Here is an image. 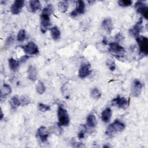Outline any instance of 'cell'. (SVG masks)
<instances>
[{"label": "cell", "mask_w": 148, "mask_h": 148, "mask_svg": "<svg viewBox=\"0 0 148 148\" xmlns=\"http://www.w3.org/2000/svg\"><path fill=\"white\" fill-rule=\"evenodd\" d=\"M12 92L11 87L8 84H3L1 89V101H2L7 95L10 94Z\"/></svg>", "instance_id": "cell-18"}, {"label": "cell", "mask_w": 148, "mask_h": 148, "mask_svg": "<svg viewBox=\"0 0 148 148\" xmlns=\"http://www.w3.org/2000/svg\"><path fill=\"white\" fill-rule=\"evenodd\" d=\"M136 42L139 47L140 53L147 56L148 54V39L146 36H139L136 38Z\"/></svg>", "instance_id": "cell-4"}, {"label": "cell", "mask_w": 148, "mask_h": 148, "mask_svg": "<svg viewBox=\"0 0 148 148\" xmlns=\"http://www.w3.org/2000/svg\"><path fill=\"white\" fill-rule=\"evenodd\" d=\"M28 79L32 81H35L36 79L38 72L36 68L33 65H29L27 70Z\"/></svg>", "instance_id": "cell-16"}, {"label": "cell", "mask_w": 148, "mask_h": 148, "mask_svg": "<svg viewBox=\"0 0 148 148\" xmlns=\"http://www.w3.org/2000/svg\"><path fill=\"white\" fill-rule=\"evenodd\" d=\"M112 112L110 108H105L101 113V120L104 123H108L110 121L112 117Z\"/></svg>", "instance_id": "cell-17"}, {"label": "cell", "mask_w": 148, "mask_h": 148, "mask_svg": "<svg viewBox=\"0 0 148 148\" xmlns=\"http://www.w3.org/2000/svg\"><path fill=\"white\" fill-rule=\"evenodd\" d=\"M102 43H104L105 45H107V44H108L107 40H106L105 39H104L102 40Z\"/></svg>", "instance_id": "cell-37"}, {"label": "cell", "mask_w": 148, "mask_h": 148, "mask_svg": "<svg viewBox=\"0 0 148 148\" xmlns=\"http://www.w3.org/2000/svg\"><path fill=\"white\" fill-rule=\"evenodd\" d=\"M135 8L138 13L141 14L146 19L148 18V8L142 1H137L135 3Z\"/></svg>", "instance_id": "cell-6"}, {"label": "cell", "mask_w": 148, "mask_h": 148, "mask_svg": "<svg viewBox=\"0 0 148 148\" xmlns=\"http://www.w3.org/2000/svg\"><path fill=\"white\" fill-rule=\"evenodd\" d=\"M51 25L50 16L41 14L40 15V31L42 33H45Z\"/></svg>", "instance_id": "cell-9"}, {"label": "cell", "mask_w": 148, "mask_h": 148, "mask_svg": "<svg viewBox=\"0 0 148 148\" xmlns=\"http://www.w3.org/2000/svg\"><path fill=\"white\" fill-rule=\"evenodd\" d=\"M87 125L88 127L91 128H94L96 126L97 120L96 117L94 114H89L86 119Z\"/></svg>", "instance_id": "cell-20"}, {"label": "cell", "mask_w": 148, "mask_h": 148, "mask_svg": "<svg viewBox=\"0 0 148 148\" xmlns=\"http://www.w3.org/2000/svg\"><path fill=\"white\" fill-rule=\"evenodd\" d=\"M106 65L108 66L109 69L112 71H113L116 69V64L112 60H108L106 61Z\"/></svg>", "instance_id": "cell-32"}, {"label": "cell", "mask_w": 148, "mask_h": 148, "mask_svg": "<svg viewBox=\"0 0 148 148\" xmlns=\"http://www.w3.org/2000/svg\"><path fill=\"white\" fill-rule=\"evenodd\" d=\"M40 8V3L38 0L31 1L29 3V10L31 12H35Z\"/></svg>", "instance_id": "cell-19"}, {"label": "cell", "mask_w": 148, "mask_h": 148, "mask_svg": "<svg viewBox=\"0 0 148 148\" xmlns=\"http://www.w3.org/2000/svg\"><path fill=\"white\" fill-rule=\"evenodd\" d=\"M25 2L23 0L15 1L10 7V12L13 14H18L20 13L21 9L24 6Z\"/></svg>", "instance_id": "cell-11"}, {"label": "cell", "mask_w": 148, "mask_h": 148, "mask_svg": "<svg viewBox=\"0 0 148 148\" xmlns=\"http://www.w3.org/2000/svg\"><path fill=\"white\" fill-rule=\"evenodd\" d=\"M53 10H54V9L53 6L51 4H49L48 5H47L46 7L43 8V9L42 10V14L50 16L53 13Z\"/></svg>", "instance_id": "cell-25"}, {"label": "cell", "mask_w": 148, "mask_h": 148, "mask_svg": "<svg viewBox=\"0 0 148 148\" xmlns=\"http://www.w3.org/2000/svg\"><path fill=\"white\" fill-rule=\"evenodd\" d=\"M58 8L59 10L62 13H65L68 10V3L67 1H60L58 3Z\"/></svg>", "instance_id": "cell-24"}, {"label": "cell", "mask_w": 148, "mask_h": 148, "mask_svg": "<svg viewBox=\"0 0 148 148\" xmlns=\"http://www.w3.org/2000/svg\"><path fill=\"white\" fill-rule=\"evenodd\" d=\"M10 103L12 108L15 109L21 105V101L17 96H13L10 101Z\"/></svg>", "instance_id": "cell-23"}, {"label": "cell", "mask_w": 148, "mask_h": 148, "mask_svg": "<svg viewBox=\"0 0 148 148\" xmlns=\"http://www.w3.org/2000/svg\"><path fill=\"white\" fill-rule=\"evenodd\" d=\"M142 88L143 84L142 82L138 79H135L132 83L131 87V92L132 95L135 97H138L141 94Z\"/></svg>", "instance_id": "cell-8"}, {"label": "cell", "mask_w": 148, "mask_h": 148, "mask_svg": "<svg viewBox=\"0 0 148 148\" xmlns=\"http://www.w3.org/2000/svg\"><path fill=\"white\" fill-rule=\"evenodd\" d=\"M86 10V6L85 3L83 1H77L76 3V8L74 10H73L71 16L72 17H75L78 15L84 14Z\"/></svg>", "instance_id": "cell-7"}, {"label": "cell", "mask_w": 148, "mask_h": 148, "mask_svg": "<svg viewBox=\"0 0 148 148\" xmlns=\"http://www.w3.org/2000/svg\"><path fill=\"white\" fill-rule=\"evenodd\" d=\"M26 38V32L24 29H20L17 35V40L18 42H23Z\"/></svg>", "instance_id": "cell-27"}, {"label": "cell", "mask_w": 148, "mask_h": 148, "mask_svg": "<svg viewBox=\"0 0 148 148\" xmlns=\"http://www.w3.org/2000/svg\"><path fill=\"white\" fill-rule=\"evenodd\" d=\"M28 58H29V56H28L24 55L22 57H21L18 61L20 64H23V63H24Z\"/></svg>", "instance_id": "cell-35"}, {"label": "cell", "mask_w": 148, "mask_h": 148, "mask_svg": "<svg viewBox=\"0 0 148 148\" xmlns=\"http://www.w3.org/2000/svg\"><path fill=\"white\" fill-rule=\"evenodd\" d=\"M132 2L131 0H119L118 4L122 7H127L132 5Z\"/></svg>", "instance_id": "cell-31"}, {"label": "cell", "mask_w": 148, "mask_h": 148, "mask_svg": "<svg viewBox=\"0 0 148 148\" xmlns=\"http://www.w3.org/2000/svg\"><path fill=\"white\" fill-rule=\"evenodd\" d=\"M109 51L115 57L120 59L124 57L125 49L117 42H112L109 44Z\"/></svg>", "instance_id": "cell-3"}, {"label": "cell", "mask_w": 148, "mask_h": 148, "mask_svg": "<svg viewBox=\"0 0 148 148\" xmlns=\"http://www.w3.org/2000/svg\"><path fill=\"white\" fill-rule=\"evenodd\" d=\"M91 72L90 65L88 64H84L80 66L79 70V76L82 79H84L88 76Z\"/></svg>", "instance_id": "cell-13"}, {"label": "cell", "mask_w": 148, "mask_h": 148, "mask_svg": "<svg viewBox=\"0 0 148 148\" xmlns=\"http://www.w3.org/2000/svg\"><path fill=\"white\" fill-rule=\"evenodd\" d=\"M143 28V20L142 18L129 30V32L133 36L137 38L139 36L140 32H141Z\"/></svg>", "instance_id": "cell-10"}, {"label": "cell", "mask_w": 148, "mask_h": 148, "mask_svg": "<svg viewBox=\"0 0 148 148\" xmlns=\"http://www.w3.org/2000/svg\"><path fill=\"white\" fill-rule=\"evenodd\" d=\"M1 119L2 120V118H3V113H2V110L1 111Z\"/></svg>", "instance_id": "cell-38"}, {"label": "cell", "mask_w": 148, "mask_h": 148, "mask_svg": "<svg viewBox=\"0 0 148 148\" xmlns=\"http://www.w3.org/2000/svg\"><path fill=\"white\" fill-rule=\"evenodd\" d=\"M101 26L108 33H110L113 28V24L111 18H105L102 22Z\"/></svg>", "instance_id": "cell-14"}, {"label": "cell", "mask_w": 148, "mask_h": 148, "mask_svg": "<svg viewBox=\"0 0 148 148\" xmlns=\"http://www.w3.org/2000/svg\"><path fill=\"white\" fill-rule=\"evenodd\" d=\"M20 101H21V105L26 106L30 103L31 100L28 96L22 95L20 98Z\"/></svg>", "instance_id": "cell-29"}, {"label": "cell", "mask_w": 148, "mask_h": 148, "mask_svg": "<svg viewBox=\"0 0 148 148\" xmlns=\"http://www.w3.org/2000/svg\"><path fill=\"white\" fill-rule=\"evenodd\" d=\"M14 36L13 35H10L8 37V38L6 39V43H5V45L6 46H10L12 45L13 44V43L14 42Z\"/></svg>", "instance_id": "cell-33"}, {"label": "cell", "mask_w": 148, "mask_h": 148, "mask_svg": "<svg viewBox=\"0 0 148 148\" xmlns=\"http://www.w3.org/2000/svg\"><path fill=\"white\" fill-rule=\"evenodd\" d=\"M24 51L28 55L36 54L39 52L38 46L33 42H29L25 45L21 46Z\"/></svg>", "instance_id": "cell-5"}, {"label": "cell", "mask_w": 148, "mask_h": 148, "mask_svg": "<svg viewBox=\"0 0 148 148\" xmlns=\"http://www.w3.org/2000/svg\"><path fill=\"white\" fill-rule=\"evenodd\" d=\"M90 94L91 96L95 99H99L101 96V93L97 88H93L91 89Z\"/></svg>", "instance_id": "cell-28"}, {"label": "cell", "mask_w": 148, "mask_h": 148, "mask_svg": "<svg viewBox=\"0 0 148 148\" xmlns=\"http://www.w3.org/2000/svg\"><path fill=\"white\" fill-rule=\"evenodd\" d=\"M37 134L40 138L42 142H45L47 140L48 138V133L46 131V128L44 126H41L38 129Z\"/></svg>", "instance_id": "cell-15"}, {"label": "cell", "mask_w": 148, "mask_h": 148, "mask_svg": "<svg viewBox=\"0 0 148 148\" xmlns=\"http://www.w3.org/2000/svg\"><path fill=\"white\" fill-rule=\"evenodd\" d=\"M38 109L42 112H45L50 110V106L48 105H46L42 103L38 104Z\"/></svg>", "instance_id": "cell-30"}, {"label": "cell", "mask_w": 148, "mask_h": 148, "mask_svg": "<svg viewBox=\"0 0 148 148\" xmlns=\"http://www.w3.org/2000/svg\"><path fill=\"white\" fill-rule=\"evenodd\" d=\"M115 39L117 42H119L124 39V36L121 33H119L115 36Z\"/></svg>", "instance_id": "cell-36"}, {"label": "cell", "mask_w": 148, "mask_h": 148, "mask_svg": "<svg viewBox=\"0 0 148 148\" xmlns=\"http://www.w3.org/2000/svg\"><path fill=\"white\" fill-rule=\"evenodd\" d=\"M112 103L114 105H117L119 108L125 109L128 105V100L120 96H117L112 101Z\"/></svg>", "instance_id": "cell-12"}, {"label": "cell", "mask_w": 148, "mask_h": 148, "mask_svg": "<svg viewBox=\"0 0 148 148\" xmlns=\"http://www.w3.org/2000/svg\"><path fill=\"white\" fill-rule=\"evenodd\" d=\"M86 130H87V128L86 126L84 125V129H82V130L80 131V132L78 133V135H77V137L79 139H82L84 137V135H85V133L86 132Z\"/></svg>", "instance_id": "cell-34"}, {"label": "cell", "mask_w": 148, "mask_h": 148, "mask_svg": "<svg viewBox=\"0 0 148 148\" xmlns=\"http://www.w3.org/2000/svg\"><path fill=\"white\" fill-rule=\"evenodd\" d=\"M8 63L10 69L13 71H17V69L19 67L20 63L18 61H17L13 58H10L8 60Z\"/></svg>", "instance_id": "cell-22"}, {"label": "cell", "mask_w": 148, "mask_h": 148, "mask_svg": "<svg viewBox=\"0 0 148 148\" xmlns=\"http://www.w3.org/2000/svg\"><path fill=\"white\" fill-rule=\"evenodd\" d=\"M58 125L60 126H67L69 124V117L68 112L61 105H60L57 110Z\"/></svg>", "instance_id": "cell-2"}, {"label": "cell", "mask_w": 148, "mask_h": 148, "mask_svg": "<svg viewBox=\"0 0 148 148\" xmlns=\"http://www.w3.org/2000/svg\"><path fill=\"white\" fill-rule=\"evenodd\" d=\"M45 90H46L45 86L44 84L43 83V82L41 81H39L38 82L36 87V92L39 94H42L45 92Z\"/></svg>", "instance_id": "cell-26"}, {"label": "cell", "mask_w": 148, "mask_h": 148, "mask_svg": "<svg viewBox=\"0 0 148 148\" xmlns=\"http://www.w3.org/2000/svg\"><path fill=\"white\" fill-rule=\"evenodd\" d=\"M51 36L54 40H58L61 36V32L57 27L55 26L51 28Z\"/></svg>", "instance_id": "cell-21"}, {"label": "cell", "mask_w": 148, "mask_h": 148, "mask_svg": "<svg viewBox=\"0 0 148 148\" xmlns=\"http://www.w3.org/2000/svg\"><path fill=\"white\" fill-rule=\"evenodd\" d=\"M125 127V125L124 123L119 120H116L108 127L105 134L109 136H112L116 134L123 131Z\"/></svg>", "instance_id": "cell-1"}]
</instances>
